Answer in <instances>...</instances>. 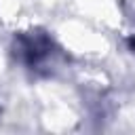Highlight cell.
<instances>
[{"label": "cell", "mask_w": 135, "mask_h": 135, "mask_svg": "<svg viewBox=\"0 0 135 135\" xmlns=\"http://www.w3.org/2000/svg\"><path fill=\"white\" fill-rule=\"evenodd\" d=\"M129 44H131V49H135V38H131V40H129Z\"/></svg>", "instance_id": "1"}]
</instances>
